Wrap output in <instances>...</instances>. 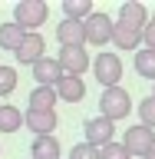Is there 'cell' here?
Returning <instances> with one entry per match:
<instances>
[{
	"label": "cell",
	"instance_id": "obj_6",
	"mask_svg": "<svg viewBox=\"0 0 155 159\" xmlns=\"http://www.w3.org/2000/svg\"><path fill=\"white\" fill-rule=\"evenodd\" d=\"M112 27H116V20L109 17V13H102V10H96V13L83 23L86 43L89 47H106V43H112Z\"/></svg>",
	"mask_w": 155,
	"mask_h": 159
},
{
	"label": "cell",
	"instance_id": "obj_26",
	"mask_svg": "<svg viewBox=\"0 0 155 159\" xmlns=\"http://www.w3.org/2000/svg\"><path fill=\"white\" fill-rule=\"evenodd\" d=\"M142 159H155V149H152V152H149V156H142Z\"/></svg>",
	"mask_w": 155,
	"mask_h": 159
},
{
	"label": "cell",
	"instance_id": "obj_20",
	"mask_svg": "<svg viewBox=\"0 0 155 159\" xmlns=\"http://www.w3.org/2000/svg\"><path fill=\"white\" fill-rule=\"evenodd\" d=\"M23 126V113H20L17 106H0V133H17V129Z\"/></svg>",
	"mask_w": 155,
	"mask_h": 159
},
{
	"label": "cell",
	"instance_id": "obj_11",
	"mask_svg": "<svg viewBox=\"0 0 155 159\" xmlns=\"http://www.w3.org/2000/svg\"><path fill=\"white\" fill-rule=\"evenodd\" d=\"M33 80H37V86H56L63 80V70H59L56 57H43L40 63H33Z\"/></svg>",
	"mask_w": 155,
	"mask_h": 159
},
{
	"label": "cell",
	"instance_id": "obj_24",
	"mask_svg": "<svg viewBox=\"0 0 155 159\" xmlns=\"http://www.w3.org/2000/svg\"><path fill=\"white\" fill-rule=\"evenodd\" d=\"M69 159H99V149L89 146V143H76L69 149Z\"/></svg>",
	"mask_w": 155,
	"mask_h": 159
},
{
	"label": "cell",
	"instance_id": "obj_14",
	"mask_svg": "<svg viewBox=\"0 0 155 159\" xmlns=\"http://www.w3.org/2000/svg\"><path fill=\"white\" fill-rule=\"evenodd\" d=\"M56 40H59V47H86V30L76 20H59Z\"/></svg>",
	"mask_w": 155,
	"mask_h": 159
},
{
	"label": "cell",
	"instance_id": "obj_12",
	"mask_svg": "<svg viewBox=\"0 0 155 159\" xmlns=\"http://www.w3.org/2000/svg\"><path fill=\"white\" fill-rule=\"evenodd\" d=\"M116 23H126V27H132V30H145V23H149V10L139 3V0H126L122 7H119V20Z\"/></svg>",
	"mask_w": 155,
	"mask_h": 159
},
{
	"label": "cell",
	"instance_id": "obj_18",
	"mask_svg": "<svg viewBox=\"0 0 155 159\" xmlns=\"http://www.w3.org/2000/svg\"><path fill=\"white\" fill-rule=\"evenodd\" d=\"M56 106V89L53 86H33L27 99V109H53Z\"/></svg>",
	"mask_w": 155,
	"mask_h": 159
},
{
	"label": "cell",
	"instance_id": "obj_23",
	"mask_svg": "<svg viewBox=\"0 0 155 159\" xmlns=\"http://www.w3.org/2000/svg\"><path fill=\"white\" fill-rule=\"evenodd\" d=\"M99 159H132V156L126 152V146H122V143H116V139H112L109 146L99 149Z\"/></svg>",
	"mask_w": 155,
	"mask_h": 159
},
{
	"label": "cell",
	"instance_id": "obj_16",
	"mask_svg": "<svg viewBox=\"0 0 155 159\" xmlns=\"http://www.w3.org/2000/svg\"><path fill=\"white\" fill-rule=\"evenodd\" d=\"M93 13H96L93 0H63V20H76V23H86Z\"/></svg>",
	"mask_w": 155,
	"mask_h": 159
},
{
	"label": "cell",
	"instance_id": "obj_21",
	"mask_svg": "<svg viewBox=\"0 0 155 159\" xmlns=\"http://www.w3.org/2000/svg\"><path fill=\"white\" fill-rule=\"evenodd\" d=\"M17 89V70L13 66H0V99H7Z\"/></svg>",
	"mask_w": 155,
	"mask_h": 159
},
{
	"label": "cell",
	"instance_id": "obj_28",
	"mask_svg": "<svg viewBox=\"0 0 155 159\" xmlns=\"http://www.w3.org/2000/svg\"><path fill=\"white\" fill-rule=\"evenodd\" d=\"M152 96H155V86H152Z\"/></svg>",
	"mask_w": 155,
	"mask_h": 159
},
{
	"label": "cell",
	"instance_id": "obj_2",
	"mask_svg": "<svg viewBox=\"0 0 155 159\" xmlns=\"http://www.w3.org/2000/svg\"><path fill=\"white\" fill-rule=\"evenodd\" d=\"M50 17L46 0H20L13 7V23H17L23 33H37V27H43Z\"/></svg>",
	"mask_w": 155,
	"mask_h": 159
},
{
	"label": "cell",
	"instance_id": "obj_17",
	"mask_svg": "<svg viewBox=\"0 0 155 159\" xmlns=\"http://www.w3.org/2000/svg\"><path fill=\"white\" fill-rule=\"evenodd\" d=\"M23 30L13 23V20H7V23H0V50H7V53H17L20 43H23Z\"/></svg>",
	"mask_w": 155,
	"mask_h": 159
},
{
	"label": "cell",
	"instance_id": "obj_22",
	"mask_svg": "<svg viewBox=\"0 0 155 159\" xmlns=\"http://www.w3.org/2000/svg\"><path fill=\"white\" fill-rule=\"evenodd\" d=\"M139 123L149 129H155V96H145L139 103Z\"/></svg>",
	"mask_w": 155,
	"mask_h": 159
},
{
	"label": "cell",
	"instance_id": "obj_19",
	"mask_svg": "<svg viewBox=\"0 0 155 159\" xmlns=\"http://www.w3.org/2000/svg\"><path fill=\"white\" fill-rule=\"evenodd\" d=\"M136 73L142 80H152L155 83V50H136Z\"/></svg>",
	"mask_w": 155,
	"mask_h": 159
},
{
	"label": "cell",
	"instance_id": "obj_1",
	"mask_svg": "<svg viewBox=\"0 0 155 159\" xmlns=\"http://www.w3.org/2000/svg\"><path fill=\"white\" fill-rule=\"evenodd\" d=\"M129 113H132V96H129V89H122V86L102 89V96H99V116H106L109 123H119V119H126Z\"/></svg>",
	"mask_w": 155,
	"mask_h": 159
},
{
	"label": "cell",
	"instance_id": "obj_9",
	"mask_svg": "<svg viewBox=\"0 0 155 159\" xmlns=\"http://www.w3.org/2000/svg\"><path fill=\"white\" fill-rule=\"evenodd\" d=\"M13 57H17V63H23V66H33V63H40V60L46 57V40L40 37V30L23 37V43H20V50Z\"/></svg>",
	"mask_w": 155,
	"mask_h": 159
},
{
	"label": "cell",
	"instance_id": "obj_5",
	"mask_svg": "<svg viewBox=\"0 0 155 159\" xmlns=\"http://www.w3.org/2000/svg\"><path fill=\"white\" fill-rule=\"evenodd\" d=\"M93 73H96V83H102V89L119 86V80H122V60H119V53H96Z\"/></svg>",
	"mask_w": 155,
	"mask_h": 159
},
{
	"label": "cell",
	"instance_id": "obj_8",
	"mask_svg": "<svg viewBox=\"0 0 155 159\" xmlns=\"http://www.w3.org/2000/svg\"><path fill=\"white\" fill-rule=\"evenodd\" d=\"M83 136H86L83 143H89V146L102 149V146H109V143H112V136H116V123H109L106 116H93V119H86Z\"/></svg>",
	"mask_w": 155,
	"mask_h": 159
},
{
	"label": "cell",
	"instance_id": "obj_3",
	"mask_svg": "<svg viewBox=\"0 0 155 159\" xmlns=\"http://www.w3.org/2000/svg\"><path fill=\"white\" fill-rule=\"evenodd\" d=\"M122 146H126V152L132 159H142L149 156L155 149V129L142 126V123H136V126H129L126 133H122Z\"/></svg>",
	"mask_w": 155,
	"mask_h": 159
},
{
	"label": "cell",
	"instance_id": "obj_13",
	"mask_svg": "<svg viewBox=\"0 0 155 159\" xmlns=\"http://www.w3.org/2000/svg\"><path fill=\"white\" fill-rule=\"evenodd\" d=\"M53 89H56V99H63V103H79V99H86V80L83 76H63Z\"/></svg>",
	"mask_w": 155,
	"mask_h": 159
},
{
	"label": "cell",
	"instance_id": "obj_4",
	"mask_svg": "<svg viewBox=\"0 0 155 159\" xmlns=\"http://www.w3.org/2000/svg\"><path fill=\"white\" fill-rule=\"evenodd\" d=\"M56 63L63 70V76H83L86 70H93V60H89L86 47H59Z\"/></svg>",
	"mask_w": 155,
	"mask_h": 159
},
{
	"label": "cell",
	"instance_id": "obj_27",
	"mask_svg": "<svg viewBox=\"0 0 155 159\" xmlns=\"http://www.w3.org/2000/svg\"><path fill=\"white\" fill-rule=\"evenodd\" d=\"M149 20H155V13H152V17H149Z\"/></svg>",
	"mask_w": 155,
	"mask_h": 159
},
{
	"label": "cell",
	"instance_id": "obj_15",
	"mask_svg": "<svg viewBox=\"0 0 155 159\" xmlns=\"http://www.w3.org/2000/svg\"><path fill=\"white\" fill-rule=\"evenodd\" d=\"M30 159H63L59 139L56 136H37L33 146H30Z\"/></svg>",
	"mask_w": 155,
	"mask_h": 159
},
{
	"label": "cell",
	"instance_id": "obj_7",
	"mask_svg": "<svg viewBox=\"0 0 155 159\" xmlns=\"http://www.w3.org/2000/svg\"><path fill=\"white\" fill-rule=\"evenodd\" d=\"M23 126L33 133V139L37 136H53L59 126V116L56 109H27L23 113Z\"/></svg>",
	"mask_w": 155,
	"mask_h": 159
},
{
	"label": "cell",
	"instance_id": "obj_10",
	"mask_svg": "<svg viewBox=\"0 0 155 159\" xmlns=\"http://www.w3.org/2000/svg\"><path fill=\"white\" fill-rule=\"evenodd\" d=\"M112 47L122 50V53L142 50V30H132V27H126V23H116V27H112Z\"/></svg>",
	"mask_w": 155,
	"mask_h": 159
},
{
	"label": "cell",
	"instance_id": "obj_25",
	"mask_svg": "<svg viewBox=\"0 0 155 159\" xmlns=\"http://www.w3.org/2000/svg\"><path fill=\"white\" fill-rule=\"evenodd\" d=\"M142 47H145V50H155V20H149L145 30H142Z\"/></svg>",
	"mask_w": 155,
	"mask_h": 159
}]
</instances>
